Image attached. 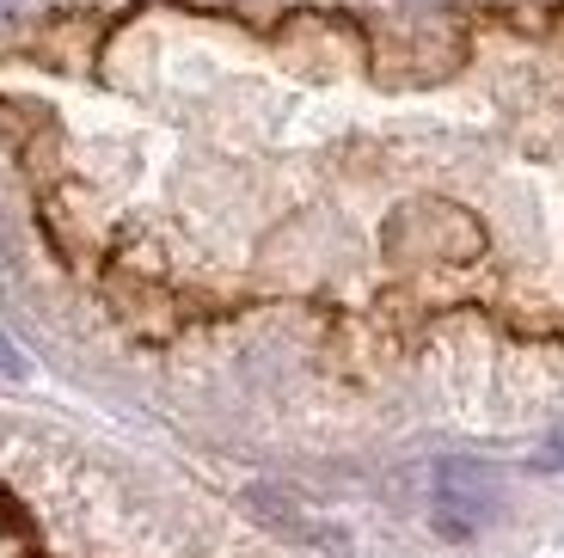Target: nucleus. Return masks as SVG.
Instances as JSON below:
<instances>
[{
    "label": "nucleus",
    "mask_w": 564,
    "mask_h": 558,
    "mask_svg": "<svg viewBox=\"0 0 564 558\" xmlns=\"http://www.w3.org/2000/svg\"><path fill=\"white\" fill-rule=\"evenodd\" d=\"M497 503H503V491H497L491 466H479V461H442L436 466V485H430L436 534L473 540V534H485L497 522Z\"/></svg>",
    "instance_id": "nucleus-1"
},
{
    "label": "nucleus",
    "mask_w": 564,
    "mask_h": 558,
    "mask_svg": "<svg viewBox=\"0 0 564 558\" xmlns=\"http://www.w3.org/2000/svg\"><path fill=\"white\" fill-rule=\"evenodd\" d=\"M0 375H7V380H19V375H25V356H19V344H13V337H0Z\"/></svg>",
    "instance_id": "nucleus-2"
},
{
    "label": "nucleus",
    "mask_w": 564,
    "mask_h": 558,
    "mask_svg": "<svg viewBox=\"0 0 564 558\" xmlns=\"http://www.w3.org/2000/svg\"><path fill=\"white\" fill-rule=\"evenodd\" d=\"M7 258H13V246H7V234H0V289H7Z\"/></svg>",
    "instance_id": "nucleus-3"
},
{
    "label": "nucleus",
    "mask_w": 564,
    "mask_h": 558,
    "mask_svg": "<svg viewBox=\"0 0 564 558\" xmlns=\"http://www.w3.org/2000/svg\"><path fill=\"white\" fill-rule=\"evenodd\" d=\"M552 461H558V466H564V430H558V436H552Z\"/></svg>",
    "instance_id": "nucleus-4"
},
{
    "label": "nucleus",
    "mask_w": 564,
    "mask_h": 558,
    "mask_svg": "<svg viewBox=\"0 0 564 558\" xmlns=\"http://www.w3.org/2000/svg\"><path fill=\"white\" fill-rule=\"evenodd\" d=\"M13 7H19V0H0V19H7V13H13Z\"/></svg>",
    "instance_id": "nucleus-5"
}]
</instances>
